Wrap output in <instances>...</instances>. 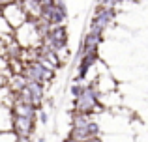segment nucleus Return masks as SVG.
I'll list each match as a JSON object with an SVG mask.
<instances>
[{"mask_svg": "<svg viewBox=\"0 0 148 142\" xmlns=\"http://www.w3.org/2000/svg\"><path fill=\"white\" fill-rule=\"evenodd\" d=\"M10 110L13 118H30V120H36V112H38L36 107L26 105V103H19V101H15Z\"/></svg>", "mask_w": 148, "mask_h": 142, "instance_id": "39448f33", "label": "nucleus"}, {"mask_svg": "<svg viewBox=\"0 0 148 142\" xmlns=\"http://www.w3.org/2000/svg\"><path fill=\"white\" fill-rule=\"evenodd\" d=\"M45 22L49 24V28H56V26H66V19H68V7H66L64 0H54L53 6L45 7L43 15H41Z\"/></svg>", "mask_w": 148, "mask_h": 142, "instance_id": "f257e3e1", "label": "nucleus"}, {"mask_svg": "<svg viewBox=\"0 0 148 142\" xmlns=\"http://www.w3.org/2000/svg\"><path fill=\"white\" fill-rule=\"evenodd\" d=\"M90 142H101V139H98V140H90Z\"/></svg>", "mask_w": 148, "mask_h": 142, "instance_id": "1a4fd4ad", "label": "nucleus"}, {"mask_svg": "<svg viewBox=\"0 0 148 142\" xmlns=\"http://www.w3.org/2000/svg\"><path fill=\"white\" fill-rule=\"evenodd\" d=\"M0 13H2V17L6 19V22L13 28V32L17 28H21L23 24H25L26 21H28V17H26L25 10L21 7V4L13 2V4H8V6H4L2 10H0Z\"/></svg>", "mask_w": 148, "mask_h": 142, "instance_id": "7ed1b4c3", "label": "nucleus"}, {"mask_svg": "<svg viewBox=\"0 0 148 142\" xmlns=\"http://www.w3.org/2000/svg\"><path fill=\"white\" fill-rule=\"evenodd\" d=\"M19 137L15 135L13 131H6V133H0V142H17Z\"/></svg>", "mask_w": 148, "mask_h": 142, "instance_id": "0eeeda50", "label": "nucleus"}, {"mask_svg": "<svg viewBox=\"0 0 148 142\" xmlns=\"http://www.w3.org/2000/svg\"><path fill=\"white\" fill-rule=\"evenodd\" d=\"M8 82V79H6V75H4V71H0V88L4 86V84Z\"/></svg>", "mask_w": 148, "mask_h": 142, "instance_id": "6e6552de", "label": "nucleus"}, {"mask_svg": "<svg viewBox=\"0 0 148 142\" xmlns=\"http://www.w3.org/2000/svg\"><path fill=\"white\" fill-rule=\"evenodd\" d=\"M96 2H98V4H99V2H101V0H96Z\"/></svg>", "mask_w": 148, "mask_h": 142, "instance_id": "9b49d317", "label": "nucleus"}, {"mask_svg": "<svg viewBox=\"0 0 148 142\" xmlns=\"http://www.w3.org/2000/svg\"><path fill=\"white\" fill-rule=\"evenodd\" d=\"M38 142H45V140H43V139H40V140H38Z\"/></svg>", "mask_w": 148, "mask_h": 142, "instance_id": "9d476101", "label": "nucleus"}, {"mask_svg": "<svg viewBox=\"0 0 148 142\" xmlns=\"http://www.w3.org/2000/svg\"><path fill=\"white\" fill-rule=\"evenodd\" d=\"M116 19V10H105V7H96L94 17H92L90 24H88V30L90 32H98L103 34L109 26L112 24V21Z\"/></svg>", "mask_w": 148, "mask_h": 142, "instance_id": "f03ea898", "label": "nucleus"}, {"mask_svg": "<svg viewBox=\"0 0 148 142\" xmlns=\"http://www.w3.org/2000/svg\"><path fill=\"white\" fill-rule=\"evenodd\" d=\"M11 125H13V116H11V110L8 107L0 105V133L11 131Z\"/></svg>", "mask_w": 148, "mask_h": 142, "instance_id": "423d86ee", "label": "nucleus"}, {"mask_svg": "<svg viewBox=\"0 0 148 142\" xmlns=\"http://www.w3.org/2000/svg\"><path fill=\"white\" fill-rule=\"evenodd\" d=\"M34 127H36V120H30V118H13L11 131L17 137H32Z\"/></svg>", "mask_w": 148, "mask_h": 142, "instance_id": "20e7f679", "label": "nucleus"}]
</instances>
